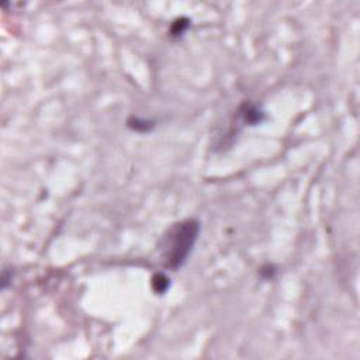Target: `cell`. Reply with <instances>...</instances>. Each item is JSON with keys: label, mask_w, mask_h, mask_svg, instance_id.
<instances>
[{"label": "cell", "mask_w": 360, "mask_h": 360, "mask_svg": "<svg viewBox=\"0 0 360 360\" xmlns=\"http://www.w3.org/2000/svg\"><path fill=\"white\" fill-rule=\"evenodd\" d=\"M11 277H13L11 270H3V274H2V287H3V289L7 287V283H10Z\"/></svg>", "instance_id": "6"}, {"label": "cell", "mask_w": 360, "mask_h": 360, "mask_svg": "<svg viewBox=\"0 0 360 360\" xmlns=\"http://www.w3.org/2000/svg\"><path fill=\"white\" fill-rule=\"evenodd\" d=\"M200 234V223L187 218L175 224L161 242V253L166 268L177 270L182 268L193 251Z\"/></svg>", "instance_id": "1"}, {"label": "cell", "mask_w": 360, "mask_h": 360, "mask_svg": "<svg viewBox=\"0 0 360 360\" xmlns=\"http://www.w3.org/2000/svg\"><path fill=\"white\" fill-rule=\"evenodd\" d=\"M170 287V278L165 273H158L152 277V290L156 294H164Z\"/></svg>", "instance_id": "4"}, {"label": "cell", "mask_w": 360, "mask_h": 360, "mask_svg": "<svg viewBox=\"0 0 360 360\" xmlns=\"http://www.w3.org/2000/svg\"><path fill=\"white\" fill-rule=\"evenodd\" d=\"M127 126L130 130L135 132H141V134H145V132H149L155 127V123L151 120H145V118H141V117H135L132 115L128 118L127 121Z\"/></svg>", "instance_id": "3"}, {"label": "cell", "mask_w": 360, "mask_h": 360, "mask_svg": "<svg viewBox=\"0 0 360 360\" xmlns=\"http://www.w3.org/2000/svg\"><path fill=\"white\" fill-rule=\"evenodd\" d=\"M239 114L242 117V120L245 124H249V126H256V124H261L266 117H265V113L262 110L259 109V106L252 103H245L241 106Z\"/></svg>", "instance_id": "2"}, {"label": "cell", "mask_w": 360, "mask_h": 360, "mask_svg": "<svg viewBox=\"0 0 360 360\" xmlns=\"http://www.w3.org/2000/svg\"><path fill=\"white\" fill-rule=\"evenodd\" d=\"M189 26H190V20L189 18H186V17L177 18V20L173 22L172 27H170V35L172 37H180L189 28Z\"/></svg>", "instance_id": "5"}]
</instances>
